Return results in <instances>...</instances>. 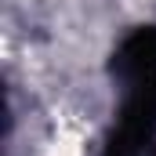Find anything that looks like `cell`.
<instances>
[{
	"label": "cell",
	"mask_w": 156,
	"mask_h": 156,
	"mask_svg": "<svg viewBox=\"0 0 156 156\" xmlns=\"http://www.w3.org/2000/svg\"><path fill=\"white\" fill-rule=\"evenodd\" d=\"M47 156H83V138L76 131H58L47 145Z\"/></svg>",
	"instance_id": "1"
}]
</instances>
